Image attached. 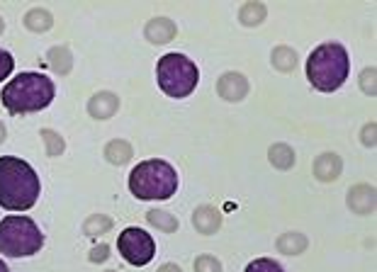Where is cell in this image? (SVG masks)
I'll use <instances>...</instances> for the list:
<instances>
[{
	"mask_svg": "<svg viewBox=\"0 0 377 272\" xmlns=\"http://www.w3.org/2000/svg\"><path fill=\"white\" fill-rule=\"evenodd\" d=\"M351 59L343 44H322L309 54L307 59V78L322 93H333L348 78Z\"/></svg>",
	"mask_w": 377,
	"mask_h": 272,
	"instance_id": "obj_3",
	"label": "cell"
},
{
	"mask_svg": "<svg viewBox=\"0 0 377 272\" xmlns=\"http://www.w3.org/2000/svg\"><path fill=\"white\" fill-rule=\"evenodd\" d=\"M49 64H51V69H54L56 73H69V71H71V54H69V49H61V46L51 49L49 51Z\"/></svg>",
	"mask_w": 377,
	"mask_h": 272,
	"instance_id": "obj_21",
	"label": "cell"
},
{
	"mask_svg": "<svg viewBox=\"0 0 377 272\" xmlns=\"http://www.w3.org/2000/svg\"><path fill=\"white\" fill-rule=\"evenodd\" d=\"M195 272H222V262L212 255H200L195 260Z\"/></svg>",
	"mask_w": 377,
	"mask_h": 272,
	"instance_id": "obj_25",
	"label": "cell"
},
{
	"mask_svg": "<svg viewBox=\"0 0 377 272\" xmlns=\"http://www.w3.org/2000/svg\"><path fill=\"white\" fill-rule=\"evenodd\" d=\"M217 93L222 95L227 102H241V100L248 95V80L243 78L241 73L229 71V73H224L222 78H219Z\"/></svg>",
	"mask_w": 377,
	"mask_h": 272,
	"instance_id": "obj_8",
	"label": "cell"
},
{
	"mask_svg": "<svg viewBox=\"0 0 377 272\" xmlns=\"http://www.w3.org/2000/svg\"><path fill=\"white\" fill-rule=\"evenodd\" d=\"M193 224L200 233L209 236V233H217L219 226H222V214L214 207H198L193 214Z\"/></svg>",
	"mask_w": 377,
	"mask_h": 272,
	"instance_id": "obj_12",
	"label": "cell"
},
{
	"mask_svg": "<svg viewBox=\"0 0 377 272\" xmlns=\"http://www.w3.org/2000/svg\"><path fill=\"white\" fill-rule=\"evenodd\" d=\"M44 246V233L30 217H6L0 221V253L8 257L35 255Z\"/></svg>",
	"mask_w": 377,
	"mask_h": 272,
	"instance_id": "obj_5",
	"label": "cell"
},
{
	"mask_svg": "<svg viewBox=\"0 0 377 272\" xmlns=\"http://www.w3.org/2000/svg\"><path fill=\"white\" fill-rule=\"evenodd\" d=\"M117 248L122 253V257L130 265H149L156 255V243L151 238V233H146L144 228H137V226H130L124 228L117 238Z\"/></svg>",
	"mask_w": 377,
	"mask_h": 272,
	"instance_id": "obj_7",
	"label": "cell"
},
{
	"mask_svg": "<svg viewBox=\"0 0 377 272\" xmlns=\"http://www.w3.org/2000/svg\"><path fill=\"white\" fill-rule=\"evenodd\" d=\"M0 272H10V270H8V265H6L3 260H0Z\"/></svg>",
	"mask_w": 377,
	"mask_h": 272,
	"instance_id": "obj_32",
	"label": "cell"
},
{
	"mask_svg": "<svg viewBox=\"0 0 377 272\" xmlns=\"http://www.w3.org/2000/svg\"><path fill=\"white\" fill-rule=\"evenodd\" d=\"M265 12L268 10H265L263 3H246V6L238 10V20H241V25H246V27H256L265 20Z\"/></svg>",
	"mask_w": 377,
	"mask_h": 272,
	"instance_id": "obj_16",
	"label": "cell"
},
{
	"mask_svg": "<svg viewBox=\"0 0 377 272\" xmlns=\"http://www.w3.org/2000/svg\"><path fill=\"white\" fill-rule=\"evenodd\" d=\"M159 272H183V270H180L178 265H173V262H168V265H164V267H161Z\"/></svg>",
	"mask_w": 377,
	"mask_h": 272,
	"instance_id": "obj_30",
	"label": "cell"
},
{
	"mask_svg": "<svg viewBox=\"0 0 377 272\" xmlns=\"http://www.w3.org/2000/svg\"><path fill=\"white\" fill-rule=\"evenodd\" d=\"M175 25L168 20V17H154V20L146 25V39L154 42V44H168L170 39L175 37Z\"/></svg>",
	"mask_w": 377,
	"mask_h": 272,
	"instance_id": "obj_13",
	"label": "cell"
},
{
	"mask_svg": "<svg viewBox=\"0 0 377 272\" xmlns=\"http://www.w3.org/2000/svg\"><path fill=\"white\" fill-rule=\"evenodd\" d=\"M42 139H44L46 144V154L61 156V151H64V139H61L59 134L51 132V129H44V132H42Z\"/></svg>",
	"mask_w": 377,
	"mask_h": 272,
	"instance_id": "obj_23",
	"label": "cell"
},
{
	"mask_svg": "<svg viewBox=\"0 0 377 272\" xmlns=\"http://www.w3.org/2000/svg\"><path fill=\"white\" fill-rule=\"evenodd\" d=\"M109 272H114V270H109Z\"/></svg>",
	"mask_w": 377,
	"mask_h": 272,
	"instance_id": "obj_34",
	"label": "cell"
},
{
	"mask_svg": "<svg viewBox=\"0 0 377 272\" xmlns=\"http://www.w3.org/2000/svg\"><path fill=\"white\" fill-rule=\"evenodd\" d=\"M40 192V175L27 161L15 156L0 158V207L10 212H27L37 204Z\"/></svg>",
	"mask_w": 377,
	"mask_h": 272,
	"instance_id": "obj_1",
	"label": "cell"
},
{
	"mask_svg": "<svg viewBox=\"0 0 377 272\" xmlns=\"http://www.w3.org/2000/svg\"><path fill=\"white\" fill-rule=\"evenodd\" d=\"M25 25H27V30H32V32H46L51 25H54V17H51V12L42 10V8H35V10H30L25 15Z\"/></svg>",
	"mask_w": 377,
	"mask_h": 272,
	"instance_id": "obj_18",
	"label": "cell"
},
{
	"mask_svg": "<svg viewBox=\"0 0 377 272\" xmlns=\"http://www.w3.org/2000/svg\"><path fill=\"white\" fill-rule=\"evenodd\" d=\"M360 85L367 95H375V69H365L360 75Z\"/></svg>",
	"mask_w": 377,
	"mask_h": 272,
	"instance_id": "obj_27",
	"label": "cell"
},
{
	"mask_svg": "<svg viewBox=\"0 0 377 272\" xmlns=\"http://www.w3.org/2000/svg\"><path fill=\"white\" fill-rule=\"evenodd\" d=\"M348 207L356 214L375 212V188L370 185H356L348 190Z\"/></svg>",
	"mask_w": 377,
	"mask_h": 272,
	"instance_id": "obj_10",
	"label": "cell"
},
{
	"mask_svg": "<svg viewBox=\"0 0 377 272\" xmlns=\"http://www.w3.org/2000/svg\"><path fill=\"white\" fill-rule=\"evenodd\" d=\"M56 95V85L42 73H20L3 88V105L10 114L40 112L49 107Z\"/></svg>",
	"mask_w": 377,
	"mask_h": 272,
	"instance_id": "obj_2",
	"label": "cell"
},
{
	"mask_svg": "<svg viewBox=\"0 0 377 272\" xmlns=\"http://www.w3.org/2000/svg\"><path fill=\"white\" fill-rule=\"evenodd\" d=\"M273 66L278 71L290 73V71L297 66V54H295V49H290V46H278V49L273 51Z\"/></svg>",
	"mask_w": 377,
	"mask_h": 272,
	"instance_id": "obj_20",
	"label": "cell"
},
{
	"mask_svg": "<svg viewBox=\"0 0 377 272\" xmlns=\"http://www.w3.org/2000/svg\"><path fill=\"white\" fill-rule=\"evenodd\" d=\"M156 80H159V88L168 98L180 100L188 98L198 88L200 71L193 64V59L173 51V54H166L164 59H159V64H156Z\"/></svg>",
	"mask_w": 377,
	"mask_h": 272,
	"instance_id": "obj_6",
	"label": "cell"
},
{
	"mask_svg": "<svg viewBox=\"0 0 377 272\" xmlns=\"http://www.w3.org/2000/svg\"><path fill=\"white\" fill-rule=\"evenodd\" d=\"M3 30H6V22H3V17H0V35H3Z\"/></svg>",
	"mask_w": 377,
	"mask_h": 272,
	"instance_id": "obj_33",
	"label": "cell"
},
{
	"mask_svg": "<svg viewBox=\"0 0 377 272\" xmlns=\"http://www.w3.org/2000/svg\"><path fill=\"white\" fill-rule=\"evenodd\" d=\"M246 272H285V270H283V265H280V262L270 260V257H258V260L248 262Z\"/></svg>",
	"mask_w": 377,
	"mask_h": 272,
	"instance_id": "obj_24",
	"label": "cell"
},
{
	"mask_svg": "<svg viewBox=\"0 0 377 272\" xmlns=\"http://www.w3.org/2000/svg\"><path fill=\"white\" fill-rule=\"evenodd\" d=\"M343 161L338 154H322L314 161V178L322 180V183H333V180L341 178Z\"/></svg>",
	"mask_w": 377,
	"mask_h": 272,
	"instance_id": "obj_9",
	"label": "cell"
},
{
	"mask_svg": "<svg viewBox=\"0 0 377 272\" xmlns=\"http://www.w3.org/2000/svg\"><path fill=\"white\" fill-rule=\"evenodd\" d=\"M6 141V127H3V122H0V144Z\"/></svg>",
	"mask_w": 377,
	"mask_h": 272,
	"instance_id": "obj_31",
	"label": "cell"
},
{
	"mask_svg": "<svg viewBox=\"0 0 377 272\" xmlns=\"http://www.w3.org/2000/svg\"><path fill=\"white\" fill-rule=\"evenodd\" d=\"M268 158L278 170H290L295 165V151L288 144H273L268 151Z\"/></svg>",
	"mask_w": 377,
	"mask_h": 272,
	"instance_id": "obj_15",
	"label": "cell"
},
{
	"mask_svg": "<svg viewBox=\"0 0 377 272\" xmlns=\"http://www.w3.org/2000/svg\"><path fill=\"white\" fill-rule=\"evenodd\" d=\"M12 69H15V59H12L8 51L0 49V83L12 73Z\"/></svg>",
	"mask_w": 377,
	"mask_h": 272,
	"instance_id": "obj_26",
	"label": "cell"
},
{
	"mask_svg": "<svg viewBox=\"0 0 377 272\" xmlns=\"http://www.w3.org/2000/svg\"><path fill=\"white\" fill-rule=\"evenodd\" d=\"M307 246H309L307 236L297 231L283 233V236L278 238V251L285 253V255H299V253L307 251Z\"/></svg>",
	"mask_w": 377,
	"mask_h": 272,
	"instance_id": "obj_14",
	"label": "cell"
},
{
	"mask_svg": "<svg viewBox=\"0 0 377 272\" xmlns=\"http://www.w3.org/2000/svg\"><path fill=\"white\" fill-rule=\"evenodd\" d=\"M146 219H149L151 226L161 228V231H166V233L178 228V219H175L170 212H164V209H151V212L146 214Z\"/></svg>",
	"mask_w": 377,
	"mask_h": 272,
	"instance_id": "obj_19",
	"label": "cell"
},
{
	"mask_svg": "<svg viewBox=\"0 0 377 272\" xmlns=\"http://www.w3.org/2000/svg\"><path fill=\"white\" fill-rule=\"evenodd\" d=\"M130 190L139 199H170L178 192V173L166 161H144L132 168Z\"/></svg>",
	"mask_w": 377,
	"mask_h": 272,
	"instance_id": "obj_4",
	"label": "cell"
},
{
	"mask_svg": "<svg viewBox=\"0 0 377 272\" xmlns=\"http://www.w3.org/2000/svg\"><path fill=\"white\" fill-rule=\"evenodd\" d=\"M107 255H109V248L107 246H95L93 253H90V260H93V262H103V260H107Z\"/></svg>",
	"mask_w": 377,
	"mask_h": 272,
	"instance_id": "obj_28",
	"label": "cell"
},
{
	"mask_svg": "<svg viewBox=\"0 0 377 272\" xmlns=\"http://www.w3.org/2000/svg\"><path fill=\"white\" fill-rule=\"evenodd\" d=\"M85 233L88 236H98V233H105V231H109L112 228V219L109 217H103V214H93V217L85 221Z\"/></svg>",
	"mask_w": 377,
	"mask_h": 272,
	"instance_id": "obj_22",
	"label": "cell"
},
{
	"mask_svg": "<svg viewBox=\"0 0 377 272\" xmlns=\"http://www.w3.org/2000/svg\"><path fill=\"white\" fill-rule=\"evenodd\" d=\"M119 107V98L114 93H98L90 98L88 102V112L95 119H109Z\"/></svg>",
	"mask_w": 377,
	"mask_h": 272,
	"instance_id": "obj_11",
	"label": "cell"
},
{
	"mask_svg": "<svg viewBox=\"0 0 377 272\" xmlns=\"http://www.w3.org/2000/svg\"><path fill=\"white\" fill-rule=\"evenodd\" d=\"M362 144H365V146H375V122L367 124V127L362 129Z\"/></svg>",
	"mask_w": 377,
	"mask_h": 272,
	"instance_id": "obj_29",
	"label": "cell"
},
{
	"mask_svg": "<svg viewBox=\"0 0 377 272\" xmlns=\"http://www.w3.org/2000/svg\"><path fill=\"white\" fill-rule=\"evenodd\" d=\"M105 156H107L109 163L122 165V163H127V161H130L132 156H134V151H132V146L127 144V141L117 139V141H109L107 149H105Z\"/></svg>",
	"mask_w": 377,
	"mask_h": 272,
	"instance_id": "obj_17",
	"label": "cell"
}]
</instances>
